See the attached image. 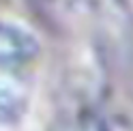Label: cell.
Instances as JSON below:
<instances>
[{
  "label": "cell",
  "instance_id": "obj_1",
  "mask_svg": "<svg viewBox=\"0 0 133 131\" xmlns=\"http://www.w3.org/2000/svg\"><path fill=\"white\" fill-rule=\"evenodd\" d=\"M41 54V45L37 37L28 28L19 24L4 22L2 26V45H0V60L2 71L11 73H28Z\"/></svg>",
  "mask_w": 133,
  "mask_h": 131
},
{
  "label": "cell",
  "instance_id": "obj_2",
  "mask_svg": "<svg viewBox=\"0 0 133 131\" xmlns=\"http://www.w3.org/2000/svg\"><path fill=\"white\" fill-rule=\"evenodd\" d=\"M30 2L45 22L60 28L82 26L99 11V0H30Z\"/></svg>",
  "mask_w": 133,
  "mask_h": 131
},
{
  "label": "cell",
  "instance_id": "obj_3",
  "mask_svg": "<svg viewBox=\"0 0 133 131\" xmlns=\"http://www.w3.org/2000/svg\"><path fill=\"white\" fill-rule=\"evenodd\" d=\"M28 105V73L2 71V118L19 120Z\"/></svg>",
  "mask_w": 133,
  "mask_h": 131
},
{
  "label": "cell",
  "instance_id": "obj_4",
  "mask_svg": "<svg viewBox=\"0 0 133 131\" xmlns=\"http://www.w3.org/2000/svg\"><path fill=\"white\" fill-rule=\"evenodd\" d=\"M99 131H133V105L127 99L107 97L97 108Z\"/></svg>",
  "mask_w": 133,
  "mask_h": 131
},
{
  "label": "cell",
  "instance_id": "obj_5",
  "mask_svg": "<svg viewBox=\"0 0 133 131\" xmlns=\"http://www.w3.org/2000/svg\"><path fill=\"white\" fill-rule=\"evenodd\" d=\"M97 108L99 105H82L71 108L66 114H62L54 131H99L97 125Z\"/></svg>",
  "mask_w": 133,
  "mask_h": 131
},
{
  "label": "cell",
  "instance_id": "obj_6",
  "mask_svg": "<svg viewBox=\"0 0 133 131\" xmlns=\"http://www.w3.org/2000/svg\"><path fill=\"white\" fill-rule=\"evenodd\" d=\"M120 4H122V9L133 17V0H120Z\"/></svg>",
  "mask_w": 133,
  "mask_h": 131
}]
</instances>
